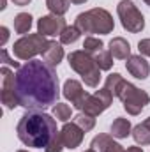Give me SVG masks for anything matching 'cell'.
<instances>
[{
	"mask_svg": "<svg viewBox=\"0 0 150 152\" xmlns=\"http://www.w3.org/2000/svg\"><path fill=\"white\" fill-rule=\"evenodd\" d=\"M16 96L20 106L30 112H44L58 103L60 83L53 66L42 60H28L16 73Z\"/></svg>",
	"mask_w": 150,
	"mask_h": 152,
	"instance_id": "6da1fadb",
	"label": "cell"
},
{
	"mask_svg": "<svg viewBox=\"0 0 150 152\" xmlns=\"http://www.w3.org/2000/svg\"><path fill=\"white\" fill-rule=\"evenodd\" d=\"M57 133V120L44 112L27 110V113L21 115L16 126V134L20 142L32 149H46Z\"/></svg>",
	"mask_w": 150,
	"mask_h": 152,
	"instance_id": "7a4b0ae2",
	"label": "cell"
},
{
	"mask_svg": "<svg viewBox=\"0 0 150 152\" xmlns=\"http://www.w3.org/2000/svg\"><path fill=\"white\" fill-rule=\"evenodd\" d=\"M74 25L81 34H111L115 28L113 16L103 7H94L90 11L79 12L74 20Z\"/></svg>",
	"mask_w": 150,
	"mask_h": 152,
	"instance_id": "3957f363",
	"label": "cell"
},
{
	"mask_svg": "<svg viewBox=\"0 0 150 152\" xmlns=\"http://www.w3.org/2000/svg\"><path fill=\"white\" fill-rule=\"evenodd\" d=\"M67 60H69L71 69L81 76V80L85 81L87 87L95 88L99 85V81H101V69H99L94 55H90L85 50H76V51H71L67 55Z\"/></svg>",
	"mask_w": 150,
	"mask_h": 152,
	"instance_id": "277c9868",
	"label": "cell"
},
{
	"mask_svg": "<svg viewBox=\"0 0 150 152\" xmlns=\"http://www.w3.org/2000/svg\"><path fill=\"white\" fill-rule=\"evenodd\" d=\"M117 14L120 18L122 27L127 32L138 34V32H141L145 28V16L134 5V2H131V0H120L118 5H117Z\"/></svg>",
	"mask_w": 150,
	"mask_h": 152,
	"instance_id": "5b68a950",
	"label": "cell"
},
{
	"mask_svg": "<svg viewBox=\"0 0 150 152\" xmlns=\"http://www.w3.org/2000/svg\"><path fill=\"white\" fill-rule=\"evenodd\" d=\"M46 37L41 36V34H28V36H23L21 39H18L12 46V53L16 58L20 60H34V57L42 53L44 46H46Z\"/></svg>",
	"mask_w": 150,
	"mask_h": 152,
	"instance_id": "8992f818",
	"label": "cell"
},
{
	"mask_svg": "<svg viewBox=\"0 0 150 152\" xmlns=\"http://www.w3.org/2000/svg\"><path fill=\"white\" fill-rule=\"evenodd\" d=\"M120 101L124 104V110L129 115H140L143 112V108L150 103V96L145 90H141L136 85L127 81L120 94Z\"/></svg>",
	"mask_w": 150,
	"mask_h": 152,
	"instance_id": "52a82bcc",
	"label": "cell"
},
{
	"mask_svg": "<svg viewBox=\"0 0 150 152\" xmlns=\"http://www.w3.org/2000/svg\"><path fill=\"white\" fill-rule=\"evenodd\" d=\"M0 75H2V96H0L2 104L7 110H14L16 106H20V101L16 96V75L7 66L0 69Z\"/></svg>",
	"mask_w": 150,
	"mask_h": 152,
	"instance_id": "ba28073f",
	"label": "cell"
},
{
	"mask_svg": "<svg viewBox=\"0 0 150 152\" xmlns=\"http://www.w3.org/2000/svg\"><path fill=\"white\" fill-rule=\"evenodd\" d=\"M111 103H113L111 92H110L108 88H99L95 94H92V96L87 97V101H85L81 112L92 115V117H97V115L103 113L104 110H108V108L111 106Z\"/></svg>",
	"mask_w": 150,
	"mask_h": 152,
	"instance_id": "9c48e42d",
	"label": "cell"
},
{
	"mask_svg": "<svg viewBox=\"0 0 150 152\" xmlns=\"http://www.w3.org/2000/svg\"><path fill=\"white\" fill-rule=\"evenodd\" d=\"M66 20L57 14H46L37 20V34L41 36H60L66 28Z\"/></svg>",
	"mask_w": 150,
	"mask_h": 152,
	"instance_id": "30bf717a",
	"label": "cell"
},
{
	"mask_svg": "<svg viewBox=\"0 0 150 152\" xmlns=\"http://www.w3.org/2000/svg\"><path fill=\"white\" fill-rule=\"evenodd\" d=\"M64 92V97L67 99V101H71V104L78 108V110H83V104H85V101H87V97L90 96L85 88H83V85L78 81V80H67L66 83H64V88H62Z\"/></svg>",
	"mask_w": 150,
	"mask_h": 152,
	"instance_id": "8fae6325",
	"label": "cell"
},
{
	"mask_svg": "<svg viewBox=\"0 0 150 152\" xmlns=\"http://www.w3.org/2000/svg\"><path fill=\"white\" fill-rule=\"evenodd\" d=\"M60 134H62V140H64V147L66 149H76V147H79L81 145V142H83V134H85V131L74 124V122H66L64 124V127L60 129Z\"/></svg>",
	"mask_w": 150,
	"mask_h": 152,
	"instance_id": "7c38bea8",
	"label": "cell"
},
{
	"mask_svg": "<svg viewBox=\"0 0 150 152\" xmlns=\"http://www.w3.org/2000/svg\"><path fill=\"white\" fill-rule=\"evenodd\" d=\"M125 69L136 80H147L150 75V64L145 60L143 55H131L125 62Z\"/></svg>",
	"mask_w": 150,
	"mask_h": 152,
	"instance_id": "4fadbf2b",
	"label": "cell"
},
{
	"mask_svg": "<svg viewBox=\"0 0 150 152\" xmlns=\"http://www.w3.org/2000/svg\"><path fill=\"white\" fill-rule=\"evenodd\" d=\"M41 55H42V60H44L46 64H50V66L55 67V66H58V64L62 62V58H64V48H62V44L57 42V41H48Z\"/></svg>",
	"mask_w": 150,
	"mask_h": 152,
	"instance_id": "5bb4252c",
	"label": "cell"
},
{
	"mask_svg": "<svg viewBox=\"0 0 150 152\" xmlns=\"http://www.w3.org/2000/svg\"><path fill=\"white\" fill-rule=\"evenodd\" d=\"M90 149H94L95 152H125L124 147L120 143H117L110 134H97L92 140Z\"/></svg>",
	"mask_w": 150,
	"mask_h": 152,
	"instance_id": "9a60e30c",
	"label": "cell"
},
{
	"mask_svg": "<svg viewBox=\"0 0 150 152\" xmlns=\"http://www.w3.org/2000/svg\"><path fill=\"white\" fill-rule=\"evenodd\" d=\"M110 53L113 55V58L127 60L131 57V44L124 37H113L110 41Z\"/></svg>",
	"mask_w": 150,
	"mask_h": 152,
	"instance_id": "2e32d148",
	"label": "cell"
},
{
	"mask_svg": "<svg viewBox=\"0 0 150 152\" xmlns=\"http://www.w3.org/2000/svg\"><path fill=\"white\" fill-rule=\"evenodd\" d=\"M125 83H127V81L118 75V73H111L110 76H106L104 88H108V90L111 92L113 97H120V94H122V90H124Z\"/></svg>",
	"mask_w": 150,
	"mask_h": 152,
	"instance_id": "e0dca14e",
	"label": "cell"
},
{
	"mask_svg": "<svg viewBox=\"0 0 150 152\" xmlns=\"http://www.w3.org/2000/svg\"><path fill=\"white\" fill-rule=\"evenodd\" d=\"M110 131H111V134L115 138H127L133 131H131V122L127 120V118H124V117H117L115 120H113L111 127H110Z\"/></svg>",
	"mask_w": 150,
	"mask_h": 152,
	"instance_id": "ac0fdd59",
	"label": "cell"
},
{
	"mask_svg": "<svg viewBox=\"0 0 150 152\" xmlns=\"http://www.w3.org/2000/svg\"><path fill=\"white\" fill-rule=\"evenodd\" d=\"M32 16L28 12H20L14 16V32L16 34H27L32 28Z\"/></svg>",
	"mask_w": 150,
	"mask_h": 152,
	"instance_id": "d6986e66",
	"label": "cell"
},
{
	"mask_svg": "<svg viewBox=\"0 0 150 152\" xmlns=\"http://www.w3.org/2000/svg\"><path fill=\"white\" fill-rule=\"evenodd\" d=\"M133 138L136 143L140 145H150V127L145 126L143 122L138 124L134 129H133Z\"/></svg>",
	"mask_w": 150,
	"mask_h": 152,
	"instance_id": "ffe728a7",
	"label": "cell"
},
{
	"mask_svg": "<svg viewBox=\"0 0 150 152\" xmlns=\"http://www.w3.org/2000/svg\"><path fill=\"white\" fill-rule=\"evenodd\" d=\"M71 0H46V7L50 9L51 14H57V16H64L67 11H69V4Z\"/></svg>",
	"mask_w": 150,
	"mask_h": 152,
	"instance_id": "44dd1931",
	"label": "cell"
},
{
	"mask_svg": "<svg viewBox=\"0 0 150 152\" xmlns=\"http://www.w3.org/2000/svg\"><path fill=\"white\" fill-rule=\"evenodd\" d=\"M94 58L101 71H110L113 67V55L110 53V50H101L99 53L94 55Z\"/></svg>",
	"mask_w": 150,
	"mask_h": 152,
	"instance_id": "7402d4cb",
	"label": "cell"
},
{
	"mask_svg": "<svg viewBox=\"0 0 150 152\" xmlns=\"http://www.w3.org/2000/svg\"><path fill=\"white\" fill-rule=\"evenodd\" d=\"M73 122L78 124L85 133H88V131H92V129H94V126H95V117H92V115L81 112V113H78L74 118H73Z\"/></svg>",
	"mask_w": 150,
	"mask_h": 152,
	"instance_id": "603a6c76",
	"label": "cell"
},
{
	"mask_svg": "<svg viewBox=\"0 0 150 152\" xmlns=\"http://www.w3.org/2000/svg\"><path fill=\"white\" fill-rule=\"evenodd\" d=\"M79 36H81V32H79V28H78L76 25L66 27L64 32L60 34V42H62V44H73V42H76V41L79 39Z\"/></svg>",
	"mask_w": 150,
	"mask_h": 152,
	"instance_id": "cb8c5ba5",
	"label": "cell"
},
{
	"mask_svg": "<svg viewBox=\"0 0 150 152\" xmlns=\"http://www.w3.org/2000/svg\"><path fill=\"white\" fill-rule=\"evenodd\" d=\"M103 48H104V42H103L99 37H92V36H88V37L85 39V42H83V50L88 51L90 55L99 53Z\"/></svg>",
	"mask_w": 150,
	"mask_h": 152,
	"instance_id": "d4e9b609",
	"label": "cell"
},
{
	"mask_svg": "<svg viewBox=\"0 0 150 152\" xmlns=\"http://www.w3.org/2000/svg\"><path fill=\"white\" fill-rule=\"evenodd\" d=\"M53 117L60 122H67L71 118V106L64 104V103H57L53 106Z\"/></svg>",
	"mask_w": 150,
	"mask_h": 152,
	"instance_id": "484cf974",
	"label": "cell"
},
{
	"mask_svg": "<svg viewBox=\"0 0 150 152\" xmlns=\"http://www.w3.org/2000/svg\"><path fill=\"white\" fill-rule=\"evenodd\" d=\"M62 149H66L64 147V140H62V134H60V131L53 136V140L48 143V147L44 149V152H62Z\"/></svg>",
	"mask_w": 150,
	"mask_h": 152,
	"instance_id": "4316f807",
	"label": "cell"
},
{
	"mask_svg": "<svg viewBox=\"0 0 150 152\" xmlns=\"http://www.w3.org/2000/svg\"><path fill=\"white\" fill-rule=\"evenodd\" d=\"M138 50H140V55L150 57V39H141L138 42Z\"/></svg>",
	"mask_w": 150,
	"mask_h": 152,
	"instance_id": "83f0119b",
	"label": "cell"
},
{
	"mask_svg": "<svg viewBox=\"0 0 150 152\" xmlns=\"http://www.w3.org/2000/svg\"><path fill=\"white\" fill-rule=\"evenodd\" d=\"M2 62H4V64H9V66H14V69H20V67H21L18 62H14V60H11V58H9L7 50H2Z\"/></svg>",
	"mask_w": 150,
	"mask_h": 152,
	"instance_id": "f1b7e54d",
	"label": "cell"
},
{
	"mask_svg": "<svg viewBox=\"0 0 150 152\" xmlns=\"http://www.w3.org/2000/svg\"><path fill=\"white\" fill-rule=\"evenodd\" d=\"M0 34H2V39H0V46H4V44L7 42V39H9V30H7V27H0Z\"/></svg>",
	"mask_w": 150,
	"mask_h": 152,
	"instance_id": "f546056e",
	"label": "cell"
},
{
	"mask_svg": "<svg viewBox=\"0 0 150 152\" xmlns=\"http://www.w3.org/2000/svg\"><path fill=\"white\" fill-rule=\"evenodd\" d=\"M14 2V5H20V7H25V5H28L32 0H12Z\"/></svg>",
	"mask_w": 150,
	"mask_h": 152,
	"instance_id": "4dcf8cb0",
	"label": "cell"
},
{
	"mask_svg": "<svg viewBox=\"0 0 150 152\" xmlns=\"http://www.w3.org/2000/svg\"><path fill=\"white\" fill-rule=\"evenodd\" d=\"M125 152H143V149H140V147H129Z\"/></svg>",
	"mask_w": 150,
	"mask_h": 152,
	"instance_id": "1f68e13d",
	"label": "cell"
},
{
	"mask_svg": "<svg viewBox=\"0 0 150 152\" xmlns=\"http://www.w3.org/2000/svg\"><path fill=\"white\" fill-rule=\"evenodd\" d=\"M73 4H76V5H79V4H85V2H88V0H71Z\"/></svg>",
	"mask_w": 150,
	"mask_h": 152,
	"instance_id": "d6a6232c",
	"label": "cell"
},
{
	"mask_svg": "<svg viewBox=\"0 0 150 152\" xmlns=\"http://www.w3.org/2000/svg\"><path fill=\"white\" fill-rule=\"evenodd\" d=\"M143 124H145V126H149V127H150V117H149V118H145V122H143Z\"/></svg>",
	"mask_w": 150,
	"mask_h": 152,
	"instance_id": "836d02e7",
	"label": "cell"
},
{
	"mask_svg": "<svg viewBox=\"0 0 150 152\" xmlns=\"http://www.w3.org/2000/svg\"><path fill=\"white\" fill-rule=\"evenodd\" d=\"M0 9H5V0H2V4H0Z\"/></svg>",
	"mask_w": 150,
	"mask_h": 152,
	"instance_id": "e575fe53",
	"label": "cell"
},
{
	"mask_svg": "<svg viewBox=\"0 0 150 152\" xmlns=\"http://www.w3.org/2000/svg\"><path fill=\"white\" fill-rule=\"evenodd\" d=\"M143 2H145V4H147V5L150 7V0H143Z\"/></svg>",
	"mask_w": 150,
	"mask_h": 152,
	"instance_id": "d590c367",
	"label": "cell"
},
{
	"mask_svg": "<svg viewBox=\"0 0 150 152\" xmlns=\"http://www.w3.org/2000/svg\"><path fill=\"white\" fill-rule=\"evenodd\" d=\"M85 152H95V151L94 149H88V151H85Z\"/></svg>",
	"mask_w": 150,
	"mask_h": 152,
	"instance_id": "8d00e7d4",
	"label": "cell"
},
{
	"mask_svg": "<svg viewBox=\"0 0 150 152\" xmlns=\"http://www.w3.org/2000/svg\"><path fill=\"white\" fill-rule=\"evenodd\" d=\"M18 152H28V151H18Z\"/></svg>",
	"mask_w": 150,
	"mask_h": 152,
	"instance_id": "74e56055",
	"label": "cell"
}]
</instances>
